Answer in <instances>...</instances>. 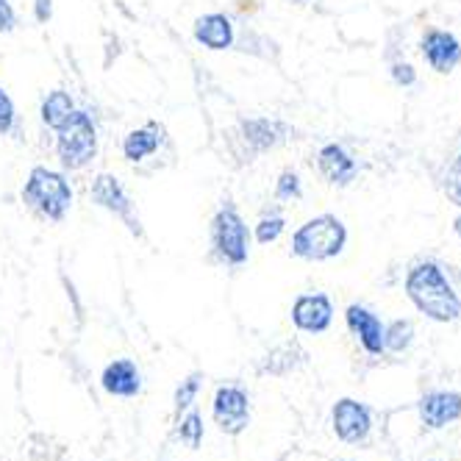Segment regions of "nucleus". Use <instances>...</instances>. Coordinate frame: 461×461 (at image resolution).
I'll return each instance as SVG.
<instances>
[{
  "instance_id": "25",
  "label": "nucleus",
  "mask_w": 461,
  "mask_h": 461,
  "mask_svg": "<svg viewBox=\"0 0 461 461\" xmlns=\"http://www.w3.org/2000/svg\"><path fill=\"white\" fill-rule=\"evenodd\" d=\"M20 131V114L14 97L0 86V137H14Z\"/></svg>"
},
{
  "instance_id": "27",
  "label": "nucleus",
  "mask_w": 461,
  "mask_h": 461,
  "mask_svg": "<svg viewBox=\"0 0 461 461\" xmlns=\"http://www.w3.org/2000/svg\"><path fill=\"white\" fill-rule=\"evenodd\" d=\"M389 78L394 86H401V89H411L417 86V70H414V64L411 61H403V59H394L389 61Z\"/></svg>"
},
{
  "instance_id": "2",
  "label": "nucleus",
  "mask_w": 461,
  "mask_h": 461,
  "mask_svg": "<svg viewBox=\"0 0 461 461\" xmlns=\"http://www.w3.org/2000/svg\"><path fill=\"white\" fill-rule=\"evenodd\" d=\"M20 201L37 220L61 222L76 203L70 173H64L61 167H48V164H34L23 181Z\"/></svg>"
},
{
  "instance_id": "8",
  "label": "nucleus",
  "mask_w": 461,
  "mask_h": 461,
  "mask_svg": "<svg viewBox=\"0 0 461 461\" xmlns=\"http://www.w3.org/2000/svg\"><path fill=\"white\" fill-rule=\"evenodd\" d=\"M212 417L220 425V431L228 437H240L248 422H250V398L248 392L237 384L220 386L214 392V403H212Z\"/></svg>"
},
{
  "instance_id": "13",
  "label": "nucleus",
  "mask_w": 461,
  "mask_h": 461,
  "mask_svg": "<svg viewBox=\"0 0 461 461\" xmlns=\"http://www.w3.org/2000/svg\"><path fill=\"white\" fill-rule=\"evenodd\" d=\"M331 422H334V431L342 442L356 445V442L367 439L370 428H373V414L365 403H358L353 398H339L334 403Z\"/></svg>"
},
{
  "instance_id": "10",
  "label": "nucleus",
  "mask_w": 461,
  "mask_h": 461,
  "mask_svg": "<svg viewBox=\"0 0 461 461\" xmlns=\"http://www.w3.org/2000/svg\"><path fill=\"white\" fill-rule=\"evenodd\" d=\"M420 56L439 76H450L461 64V40L447 28H425L420 40Z\"/></svg>"
},
{
  "instance_id": "32",
  "label": "nucleus",
  "mask_w": 461,
  "mask_h": 461,
  "mask_svg": "<svg viewBox=\"0 0 461 461\" xmlns=\"http://www.w3.org/2000/svg\"><path fill=\"white\" fill-rule=\"evenodd\" d=\"M431 461H439V458H431Z\"/></svg>"
},
{
  "instance_id": "4",
  "label": "nucleus",
  "mask_w": 461,
  "mask_h": 461,
  "mask_svg": "<svg viewBox=\"0 0 461 461\" xmlns=\"http://www.w3.org/2000/svg\"><path fill=\"white\" fill-rule=\"evenodd\" d=\"M101 153V131L86 109H76L70 120L53 131V156L64 173H84Z\"/></svg>"
},
{
  "instance_id": "1",
  "label": "nucleus",
  "mask_w": 461,
  "mask_h": 461,
  "mask_svg": "<svg viewBox=\"0 0 461 461\" xmlns=\"http://www.w3.org/2000/svg\"><path fill=\"white\" fill-rule=\"evenodd\" d=\"M403 292L409 303L434 322H456L461 317V294L437 258H420L406 270Z\"/></svg>"
},
{
  "instance_id": "18",
  "label": "nucleus",
  "mask_w": 461,
  "mask_h": 461,
  "mask_svg": "<svg viewBox=\"0 0 461 461\" xmlns=\"http://www.w3.org/2000/svg\"><path fill=\"white\" fill-rule=\"evenodd\" d=\"M76 109H78V104H76L73 92H68V89H50L42 97V104H40V122H42L45 131H50V134H53L56 128H61L64 122L70 120V114Z\"/></svg>"
},
{
  "instance_id": "26",
  "label": "nucleus",
  "mask_w": 461,
  "mask_h": 461,
  "mask_svg": "<svg viewBox=\"0 0 461 461\" xmlns=\"http://www.w3.org/2000/svg\"><path fill=\"white\" fill-rule=\"evenodd\" d=\"M178 437L189 447H201V442H203V417L197 411H189L186 417H178Z\"/></svg>"
},
{
  "instance_id": "12",
  "label": "nucleus",
  "mask_w": 461,
  "mask_h": 461,
  "mask_svg": "<svg viewBox=\"0 0 461 461\" xmlns=\"http://www.w3.org/2000/svg\"><path fill=\"white\" fill-rule=\"evenodd\" d=\"M314 164H317L320 178L325 184L337 186V189H345V186H350L358 178V161H356V156L345 145H339V142H325L317 150Z\"/></svg>"
},
{
  "instance_id": "21",
  "label": "nucleus",
  "mask_w": 461,
  "mask_h": 461,
  "mask_svg": "<svg viewBox=\"0 0 461 461\" xmlns=\"http://www.w3.org/2000/svg\"><path fill=\"white\" fill-rule=\"evenodd\" d=\"M414 342L411 320H392L384 325V353H406Z\"/></svg>"
},
{
  "instance_id": "11",
  "label": "nucleus",
  "mask_w": 461,
  "mask_h": 461,
  "mask_svg": "<svg viewBox=\"0 0 461 461\" xmlns=\"http://www.w3.org/2000/svg\"><path fill=\"white\" fill-rule=\"evenodd\" d=\"M237 23L228 12H206L194 20L192 25V40L209 53H225L234 50L237 45Z\"/></svg>"
},
{
  "instance_id": "28",
  "label": "nucleus",
  "mask_w": 461,
  "mask_h": 461,
  "mask_svg": "<svg viewBox=\"0 0 461 461\" xmlns=\"http://www.w3.org/2000/svg\"><path fill=\"white\" fill-rule=\"evenodd\" d=\"M17 23H20V17H17V9L12 6V0H0V37L12 34Z\"/></svg>"
},
{
  "instance_id": "17",
  "label": "nucleus",
  "mask_w": 461,
  "mask_h": 461,
  "mask_svg": "<svg viewBox=\"0 0 461 461\" xmlns=\"http://www.w3.org/2000/svg\"><path fill=\"white\" fill-rule=\"evenodd\" d=\"M101 386L114 394V398H137L142 392V373L137 367V361L131 358H114L112 365H106L101 375Z\"/></svg>"
},
{
  "instance_id": "22",
  "label": "nucleus",
  "mask_w": 461,
  "mask_h": 461,
  "mask_svg": "<svg viewBox=\"0 0 461 461\" xmlns=\"http://www.w3.org/2000/svg\"><path fill=\"white\" fill-rule=\"evenodd\" d=\"M273 197H276L278 203H294V201H301V197H303V178H301V173L292 170V167L281 170L278 178H276V184H273Z\"/></svg>"
},
{
  "instance_id": "6",
  "label": "nucleus",
  "mask_w": 461,
  "mask_h": 461,
  "mask_svg": "<svg viewBox=\"0 0 461 461\" xmlns=\"http://www.w3.org/2000/svg\"><path fill=\"white\" fill-rule=\"evenodd\" d=\"M292 137V125L281 117H242L237 128L230 131V153L242 161H253L256 156H265L270 150H278Z\"/></svg>"
},
{
  "instance_id": "20",
  "label": "nucleus",
  "mask_w": 461,
  "mask_h": 461,
  "mask_svg": "<svg viewBox=\"0 0 461 461\" xmlns=\"http://www.w3.org/2000/svg\"><path fill=\"white\" fill-rule=\"evenodd\" d=\"M250 230L256 245H276L286 234V217L281 212H265L250 225Z\"/></svg>"
},
{
  "instance_id": "24",
  "label": "nucleus",
  "mask_w": 461,
  "mask_h": 461,
  "mask_svg": "<svg viewBox=\"0 0 461 461\" xmlns=\"http://www.w3.org/2000/svg\"><path fill=\"white\" fill-rule=\"evenodd\" d=\"M442 192L447 201L461 209V150L450 158V164L445 167V176H442Z\"/></svg>"
},
{
  "instance_id": "9",
  "label": "nucleus",
  "mask_w": 461,
  "mask_h": 461,
  "mask_svg": "<svg viewBox=\"0 0 461 461\" xmlns=\"http://www.w3.org/2000/svg\"><path fill=\"white\" fill-rule=\"evenodd\" d=\"M289 320L301 334H325L334 322V301L325 292H303L292 301Z\"/></svg>"
},
{
  "instance_id": "29",
  "label": "nucleus",
  "mask_w": 461,
  "mask_h": 461,
  "mask_svg": "<svg viewBox=\"0 0 461 461\" xmlns=\"http://www.w3.org/2000/svg\"><path fill=\"white\" fill-rule=\"evenodd\" d=\"M31 12H34V20L40 25H48L53 20V0H34V6H31Z\"/></svg>"
},
{
  "instance_id": "14",
  "label": "nucleus",
  "mask_w": 461,
  "mask_h": 461,
  "mask_svg": "<svg viewBox=\"0 0 461 461\" xmlns=\"http://www.w3.org/2000/svg\"><path fill=\"white\" fill-rule=\"evenodd\" d=\"M345 325L367 356H384V322L373 309L350 303L345 309Z\"/></svg>"
},
{
  "instance_id": "19",
  "label": "nucleus",
  "mask_w": 461,
  "mask_h": 461,
  "mask_svg": "<svg viewBox=\"0 0 461 461\" xmlns=\"http://www.w3.org/2000/svg\"><path fill=\"white\" fill-rule=\"evenodd\" d=\"M309 358V353L298 345V342H284L278 345L276 350H270L265 356V361H261V373H273V375H284L294 367H301L303 361Z\"/></svg>"
},
{
  "instance_id": "16",
  "label": "nucleus",
  "mask_w": 461,
  "mask_h": 461,
  "mask_svg": "<svg viewBox=\"0 0 461 461\" xmlns=\"http://www.w3.org/2000/svg\"><path fill=\"white\" fill-rule=\"evenodd\" d=\"M417 411H420V420L439 431V428L456 422L461 417V394L458 392H447V389H439V392H428L420 398L417 403Z\"/></svg>"
},
{
  "instance_id": "15",
  "label": "nucleus",
  "mask_w": 461,
  "mask_h": 461,
  "mask_svg": "<svg viewBox=\"0 0 461 461\" xmlns=\"http://www.w3.org/2000/svg\"><path fill=\"white\" fill-rule=\"evenodd\" d=\"M164 145H167V131L161 122L150 120L140 128H131L120 142V153L128 164H142L153 158Z\"/></svg>"
},
{
  "instance_id": "5",
  "label": "nucleus",
  "mask_w": 461,
  "mask_h": 461,
  "mask_svg": "<svg viewBox=\"0 0 461 461\" xmlns=\"http://www.w3.org/2000/svg\"><path fill=\"white\" fill-rule=\"evenodd\" d=\"M250 248H253V230L245 222L242 212L222 201L220 209L209 220V256L217 261L220 267L240 270L250 261Z\"/></svg>"
},
{
  "instance_id": "23",
  "label": "nucleus",
  "mask_w": 461,
  "mask_h": 461,
  "mask_svg": "<svg viewBox=\"0 0 461 461\" xmlns=\"http://www.w3.org/2000/svg\"><path fill=\"white\" fill-rule=\"evenodd\" d=\"M203 386V373H189L178 389H176V398H173V406H176V417H181L186 409H192L194 398H197V392H201Z\"/></svg>"
},
{
  "instance_id": "3",
  "label": "nucleus",
  "mask_w": 461,
  "mask_h": 461,
  "mask_svg": "<svg viewBox=\"0 0 461 461\" xmlns=\"http://www.w3.org/2000/svg\"><path fill=\"white\" fill-rule=\"evenodd\" d=\"M350 240V230L342 217L322 212L309 217L292 230L289 253L309 265H322V261H334L345 253Z\"/></svg>"
},
{
  "instance_id": "7",
  "label": "nucleus",
  "mask_w": 461,
  "mask_h": 461,
  "mask_svg": "<svg viewBox=\"0 0 461 461\" xmlns=\"http://www.w3.org/2000/svg\"><path fill=\"white\" fill-rule=\"evenodd\" d=\"M89 201L97 209H104L106 214L117 217L128 228L131 237H137V240L145 237V228H142V220L137 214V206H134V201H131L125 184L114 173H97L92 178V184H89Z\"/></svg>"
},
{
  "instance_id": "31",
  "label": "nucleus",
  "mask_w": 461,
  "mask_h": 461,
  "mask_svg": "<svg viewBox=\"0 0 461 461\" xmlns=\"http://www.w3.org/2000/svg\"><path fill=\"white\" fill-rule=\"evenodd\" d=\"M294 4H303V0H294Z\"/></svg>"
},
{
  "instance_id": "30",
  "label": "nucleus",
  "mask_w": 461,
  "mask_h": 461,
  "mask_svg": "<svg viewBox=\"0 0 461 461\" xmlns=\"http://www.w3.org/2000/svg\"><path fill=\"white\" fill-rule=\"evenodd\" d=\"M453 234L461 240V209H458V214H456V220H453Z\"/></svg>"
}]
</instances>
